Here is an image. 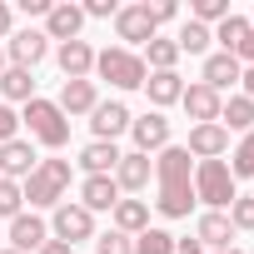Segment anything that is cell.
Returning a JSON list of instances; mask_svg holds the SVG:
<instances>
[{"instance_id":"cell-4","label":"cell","mask_w":254,"mask_h":254,"mask_svg":"<svg viewBox=\"0 0 254 254\" xmlns=\"http://www.w3.org/2000/svg\"><path fill=\"white\" fill-rule=\"evenodd\" d=\"M95 75L115 90H145L150 70L140 60V50H125V45H110V50H95Z\"/></svg>"},{"instance_id":"cell-20","label":"cell","mask_w":254,"mask_h":254,"mask_svg":"<svg viewBox=\"0 0 254 254\" xmlns=\"http://www.w3.org/2000/svg\"><path fill=\"white\" fill-rule=\"evenodd\" d=\"M180 105H185V115L194 120V125H219V105H224V95H214L209 85H185V95H180Z\"/></svg>"},{"instance_id":"cell-26","label":"cell","mask_w":254,"mask_h":254,"mask_svg":"<svg viewBox=\"0 0 254 254\" xmlns=\"http://www.w3.org/2000/svg\"><path fill=\"white\" fill-rule=\"evenodd\" d=\"M120 145H105V140H90L85 150H80V170L85 175H115V165H120Z\"/></svg>"},{"instance_id":"cell-23","label":"cell","mask_w":254,"mask_h":254,"mask_svg":"<svg viewBox=\"0 0 254 254\" xmlns=\"http://www.w3.org/2000/svg\"><path fill=\"white\" fill-rule=\"evenodd\" d=\"M110 229H120V234H145L150 229V204L145 199H120L115 209H110Z\"/></svg>"},{"instance_id":"cell-24","label":"cell","mask_w":254,"mask_h":254,"mask_svg":"<svg viewBox=\"0 0 254 254\" xmlns=\"http://www.w3.org/2000/svg\"><path fill=\"white\" fill-rule=\"evenodd\" d=\"M219 125L229 135H249L254 130V100L249 95H229L224 105H219Z\"/></svg>"},{"instance_id":"cell-37","label":"cell","mask_w":254,"mask_h":254,"mask_svg":"<svg viewBox=\"0 0 254 254\" xmlns=\"http://www.w3.org/2000/svg\"><path fill=\"white\" fill-rule=\"evenodd\" d=\"M85 20H115L120 15V0H85Z\"/></svg>"},{"instance_id":"cell-3","label":"cell","mask_w":254,"mask_h":254,"mask_svg":"<svg viewBox=\"0 0 254 254\" xmlns=\"http://www.w3.org/2000/svg\"><path fill=\"white\" fill-rule=\"evenodd\" d=\"M20 125L30 130V145H45V150H65V145H70V120H65V110H60L55 100H45V95H35V100L20 110Z\"/></svg>"},{"instance_id":"cell-17","label":"cell","mask_w":254,"mask_h":254,"mask_svg":"<svg viewBox=\"0 0 254 254\" xmlns=\"http://www.w3.org/2000/svg\"><path fill=\"white\" fill-rule=\"evenodd\" d=\"M35 165H40V155H35L30 140H10V145H0V180L25 185V180L35 175Z\"/></svg>"},{"instance_id":"cell-9","label":"cell","mask_w":254,"mask_h":254,"mask_svg":"<svg viewBox=\"0 0 254 254\" xmlns=\"http://www.w3.org/2000/svg\"><path fill=\"white\" fill-rule=\"evenodd\" d=\"M130 105L125 100H100L95 110H90V130H95V140H105V145H115L125 130H130Z\"/></svg>"},{"instance_id":"cell-8","label":"cell","mask_w":254,"mask_h":254,"mask_svg":"<svg viewBox=\"0 0 254 254\" xmlns=\"http://www.w3.org/2000/svg\"><path fill=\"white\" fill-rule=\"evenodd\" d=\"M50 55V40H45V30H15L10 40H5V65H15V70H35L40 60Z\"/></svg>"},{"instance_id":"cell-33","label":"cell","mask_w":254,"mask_h":254,"mask_svg":"<svg viewBox=\"0 0 254 254\" xmlns=\"http://www.w3.org/2000/svg\"><path fill=\"white\" fill-rule=\"evenodd\" d=\"M20 209H25V190H20L15 180H0V219L10 224V219H15Z\"/></svg>"},{"instance_id":"cell-2","label":"cell","mask_w":254,"mask_h":254,"mask_svg":"<svg viewBox=\"0 0 254 254\" xmlns=\"http://www.w3.org/2000/svg\"><path fill=\"white\" fill-rule=\"evenodd\" d=\"M70 180H75L70 160H60V155L40 160V165H35V175L20 185V190H25V204H30V209H55V204H65Z\"/></svg>"},{"instance_id":"cell-39","label":"cell","mask_w":254,"mask_h":254,"mask_svg":"<svg viewBox=\"0 0 254 254\" xmlns=\"http://www.w3.org/2000/svg\"><path fill=\"white\" fill-rule=\"evenodd\" d=\"M15 35V10H10V0H0V40H10Z\"/></svg>"},{"instance_id":"cell-38","label":"cell","mask_w":254,"mask_h":254,"mask_svg":"<svg viewBox=\"0 0 254 254\" xmlns=\"http://www.w3.org/2000/svg\"><path fill=\"white\" fill-rule=\"evenodd\" d=\"M150 15H155V25H170V20H180V5H175V0H155Z\"/></svg>"},{"instance_id":"cell-31","label":"cell","mask_w":254,"mask_h":254,"mask_svg":"<svg viewBox=\"0 0 254 254\" xmlns=\"http://www.w3.org/2000/svg\"><path fill=\"white\" fill-rule=\"evenodd\" d=\"M135 254H175V234L150 224L145 234H135Z\"/></svg>"},{"instance_id":"cell-40","label":"cell","mask_w":254,"mask_h":254,"mask_svg":"<svg viewBox=\"0 0 254 254\" xmlns=\"http://www.w3.org/2000/svg\"><path fill=\"white\" fill-rule=\"evenodd\" d=\"M50 5H55V0H20V10H25V15H40V20L50 15Z\"/></svg>"},{"instance_id":"cell-14","label":"cell","mask_w":254,"mask_h":254,"mask_svg":"<svg viewBox=\"0 0 254 254\" xmlns=\"http://www.w3.org/2000/svg\"><path fill=\"white\" fill-rule=\"evenodd\" d=\"M239 75H244L239 55H224V50H209V55H204V70H199V85H209L214 95H224V90H234V85H239Z\"/></svg>"},{"instance_id":"cell-32","label":"cell","mask_w":254,"mask_h":254,"mask_svg":"<svg viewBox=\"0 0 254 254\" xmlns=\"http://www.w3.org/2000/svg\"><path fill=\"white\" fill-rule=\"evenodd\" d=\"M234 10H229V0H194V5H190V20H199V25H219V20H229Z\"/></svg>"},{"instance_id":"cell-12","label":"cell","mask_w":254,"mask_h":254,"mask_svg":"<svg viewBox=\"0 0 254 254\" xmlns=\"http://www.w3.org/2000/svg\"><path fill=\"white\" fill-rule=\"evenodd\" d=\"M130 140H135L140 155H160V150L170 145V120H165L160 110H145L140 120H130Z\"/></svg>"},{"instance_id":"cell-35","label":"cell","mask_w":254,"mask_h":254,"mask_svg":"<svg viewBox=\"0 0 254 254\" xmlns=\"http://www.w3.org/2000/svg\"><path fill=\"white\" fill-rule=\"evenodd\" d=\"M224 214H229L234 234H239V229H254V194H234V204H229Z\"/></svg>"},{"instance_id":"cell-18","label":"cell","mask_w":254,"mask_h":254,"mask_svg":"<svg viewBox=\"0 0 254 254\" xmlns=\"http://www.w3.org/2000/svg\"><path fill=\"white\" fill-rule=\"evenodd\" d=\"M194 239L204 244V254L234 249V224H229V214H224V209H204V214L194 219Z\"/></svg>"},{"instance_id":"cell-28","label":"cell","mask_w":254,"mask_h":254,"mask_svg":"<svg viewBox=\"0 0 254 254\" xmlns=\"http://www.w3.org/2000/svg\"><path fill=\"white\" fill-rule=\"evenodd\" d=\"M244 35H249V15H229V20H219V25H214V40H219V50H224V55H239Z\"/></svg>"},{"instance_id":"cell-44","label":"cell","mask_w":254,"mask_h":254,"mask_svg":"<svg viewBox=\"0 0 254 254\" xmlns=\"http://www.w3.org/2000/svg\"><path fill=\"white\" fill-rule=\"evenodd\" d=\"M239 95L254 100V65H244V75H239Z\"/></svg>"},{"instance_id":"cell-43","label":"cell","mask_w":254,"mask_h":254,"mask_svg":"<svg viewBox=\"0 0 254 254\" xmlns=\"http://www.w3.org/2000/svg\"><path fill=\"white\" fill-rule=\"evenodd\" d=\"M175 254H204L199 239H175Z\"/></svg>"},{"instance_id":"cell-29","label":"cell","mask_w":254,"mask_h":254,"mask_svg":"<svg viewBox=\"0 0 254 254\" xmlns=\"http://www.w3.org/2000/svg\"><path fill=\"white\" fill-rule=\"evenodd\" d=\"M140 60H145V70H175V65H180V45H175V40H165V35H155V40L145 45V55H140Z\"/></svg>"},{"instance_id":"cell-48","label":"cell","mask_w":254,"mask_h":254,"mask_svg":"<svg viewBox=\"0 0 254 254\" xmlns=\"http://www.w3.org/2000/svg\"><path fill=\"white\" fill-rule=\"evenodd\" d=\"M0 239H5V224H0Z\"/></svg>"},{"instance_id":"cell-36","label":"cell","mask_w":254,"mask_h":254,"mask_svg":"<svg viewBox=\"0 0 254 254\" xmlns=\"http://www.w3.org/2000/svg\"><path fill=\"white\" fill-rule=\"evenodd\" d=\"M10 140H20V115L0 100V145H10Z\"/></svg>"},{"instance_id":"cell-21","label":"cell","mask_w":254,"mask_h":254,"mask_svg":"<svg viewBox=\"0 0 254 254\" xmlns=\"http://www.w3.org/2000/svg\"><path fill=\"white\" fill-rule=\"evenodd\" d=\"M55 105L65 110V120H75V115H90V110L100 105V95H95V80H65V85H60V95H55Z\"/></svg>"},{"instance_id":"cell-41","label":"cell","mask_w":254,"mask_h":254,"mask_svg":"<svg viewBox=\"0 0 254 254\" xmlns=\"http://www.w3.org/2000/svg\"><path fill=\"white\" fill-rule=\"evenodd\" d=\"M35 254H75V249H70V244H65V239H45V244H40V249H35Z\"/></svg>"},{"instance_id":"cell-15","label":"cell","mask_w":254,"mask_h":254,"mask_svg":"<svg viewBox=\"0 0 254 254\" xmlns=\"http://www.w3.org/2000/svg\"><path fill=\"white\" fill-rule=\"evenodd\" d=\"M120 199H125V194H120L115 175H85V180H80V199H75V204H85L90 214H110Z\"/></svg>"},{"instance_id":"cell-49","label":"cell","mask_w":254,"mask_h":254,"mask_svg":"<svg viewBox=\"0 0 254 254\" xmlns=\"http://www.w3.org/2000/svg\"><path fill=\"white\" fill-rule=\"evenodd\" d=\"M249 25H254V15H249Z\"/></svg>"},{"instance_id":"cell-6","label":"cell","mask_w":254,"mask_h":254,"mask_svg":"<svg viewBox=\"0 0 254 254\" xmlns=\"http://www.w3.org/2000/svg\"><path fill=\"white\" fill-rule=\"evenodd\" d=\"M160 35V25H155V15H150V0H140V5H120V15H115V40H125V50H145L150 40Z\"/></svg>"},{"instance_id":"cell-11","label":"cell","mask_w":254,"mask_h":254,"mask_svg":"<svg viewBox=\"0 0 254 254\" xmlns=\"http://www.w3.org/2000/svg\"><path fill=\"white\" fill-rule=\"evenodd\" d=\"M5 239H10V249H20V254H35V249L50 239V224H45L35 209H20V214L5 224Z\"/></svg>"},{"instance_id":"cell-22","label":"cell","mask_w":254,"mask_h":254,"mask_svg":"<svg viewBox=\"0 0 254 254\" xmlns=\"http://www.w3.org/2000/svg\"><path fill=\"white\" fill-rule=\"evenodd\" d=\"M145 95H150V105L165 115V105H180V95H185V80H180V70H150V80H145Z\"/></svg>"},{"instance_id":"cell-7","label":"cell","mask_w":254,"mask_h":254,"mask_svg":"<svg viewBox=\"0 0 254 254\" xmlns=\"http://www.w3.org/2000/svg\"><path fill=\"white\" fill-rule=\"evenodd\" d=\"M50 239H65L70 249L85 244V239H95V214H90L85 204H75V199L55 204V214H50Z\"/></svg>"},{"instance_id":"cell-19","label":"cell","mask_w":254,"mask_h":254,"mask_svg":"<svg viewBox=\"0 0 254 254\" xmlns=\"http://www.w3.org/2000/svg\"><path fill=\"white\" fill-rule=\"evenodd\" d=\"M80 30H85V10L80 5H70V0H55L50 5V15H45V40H80Z\"/></svg>"},{"instance_id":"cell-45","label":"cell","mask_w":254,"mask_h":254,"mask_svg":"<svg viewBox=\"0 0 254 254\" xmlns=\"http://www.w3.org/2000/svg\"><path fill=\"white\" fill-rule=\"evenodd\" d=\"M214 254H244V249H239V244H234V249H214Z\"/></svg>"},{"instance_id":"cell-16","label":"cell","mask_w":254,"mask_h":254,"mask_svg":"<svg viewBox=\"0 0 254 254\" xmlns=\"http://www.w3.org/2000/svg\"><path fill=\"white\" fill-rule=\"evenodd\" d=\"M185 150H190V160H224L229 155V130L224 125H190Z\"/></svg>"},{"instance_id":"cell-34","label":"cell","mask_w":254,"mask_h":254,"mask_svg":"<svg viewBox=\"0 0 254 254\" xmlns=\"http://www.w3.org/2000/svg\"><path fill=\"white\" fill-rule=\"evenodd\" d=\"M95 254H135V239L120 229H105V234H95Z\"/></svg>"},{"instance_id":"cell-46","label":"cell","mask_w":254,"mask_h":254,"mask_svg":"<svg viewBox=\"0 0 254 254\" xmlns=\"http://www.w3.org/2000/svg\"><path fill=\"white\" fill-rule=\"evenodd\" d=\"M0 75H5V45H0Z\"/></svg>"},{"instance_id":"cell-1","label":"cell","mask_w":254,"mask_h":254,"mask_svg":"<svg viewBox=\"0 0 254 254\" xmlns=\"http://www.w3.org/2000/svg\"><path fill=\"white\" fill-rule=\"evenodd\" d=\"M155 185H160L155 209L165 219H190V209H194V160H190L185 145H165L155 155Z\"/></svg>"},{"instance_id":"cell-42","label":"cell","mask_w":254,"mask_h":254,"mask_svg":"<svg viewBox=\"0 0 254 254\" xmlns=\"http://www.w3.org/2000/svg\"><path fill=\"white\" fill-rule=\"evenodd\" d=\"M239 65H254V25H249V35H244V45H239Z\"/></svg>"},{"instance_id":"cell-25","label":"cell","mask_w":254,"mask_h":254,"mask_svg":"<svg viewBox=\"0 0 254 254\" xmlns=\"http://www.w3.org/2000/svg\"><path fill=\"white\" fill-rule=\"evenodd\" d=\"M0 100H5V105H30L35 100V70L5 65V75H0Z\"/></svg>"},{"instance_id":"cell-5","label":"cell","mask_w":254,"mask_h":254,"mask_svg":"<svg viewBox=\"0 0 254 254\" xmlns=\"http://www.w3.org/2000/svg\"><path fill=\"white\" fill-rule=\"evenodd\" d=\"M234 175L224 160H194V204L204 209H229L234 204Z\"/></svg>"},{"instance_id":"cell-27","label":"cell","mask_w":254,"mask_h":254,"mask_svg":"<svg viewBox=\"0 0 254 254\" xmlns=\"http://www.w3.org/2000/svg\"><path fill=\"white\" fill-rule=\"evenodd\" d=\"M175 45H180V55H209L214 30H209V25H199V20H185V25H180V35H175Z\"/></svg>"},{"instance_id":"cell-13","label":"cell","mask_w":254,"mask_h":254,"mask_svg":"<svg viewBox=\"0 0 254 254\" xmlns=\"http://www.w3.org/2000/svg\"><path fill=\"white\" fill-rule=\"evenodd\" d=\"M55 65H60L65 80H90L95 75V45L85 35L80 40H65V45H55Z\"/></svg>"},{"instance_id":"cell-10","label":"cell","mask_w":254,"mask_h":254,"mask_svg":"<svg viewBox=\"0 0 254 254\" xmlns=\"http://www.w3.org/2000/svg\"><path fill=\"white\" fill-rule=\"evenodd\" d=\"M150 180H155V160H150V155H140V150H125V155H120V165H115V185H120L125 199L140 194V190H150Z\"/></svg>"},{"instance_id":"cell-47","label":"cell","mask_w":254,"mask_h":254,"mask_svg":"<svg viewBox=\"0 0 254 254\" xmlns=\"http://www.w3.org/2000/svg\"><path fill=\"white\" fill-rule=\"evenodd\" d=\"M0 254H20V249H10V244H0Z\"/></svg>"},{"instance_id":"cell-30","label":"cell","mask_w":254,"mask_h":254,"mask_svg":"<svg viewBox=\"0 0 254 254\" xmlns=\"http://www.w3.org/2000/svg\"><path fill=\"white\" fill-rule=\"evenodd\" d=\"M224 165H229L234 185H239V180H254V130H249V135H239V145H234V155H229Z\"/></svg>"}]
</instances>
